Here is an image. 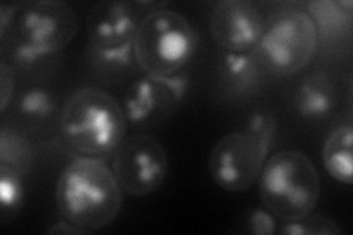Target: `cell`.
<instances>
[{
	"label": "cell",
	"instance_id": "obj_1",
	"mask_svg": "<svg viewBox=\"0 0 353 235\" xmlns=\"http://www.w3.org/2000/svg\"><path fill=\"white\" fill-rule=\"evenodd\" d=\"M57 206L63 221L81 234L110 225L123 206V188L103 162L75 158L66 165L57 184Z\"/></svg>",
	"mask_w": 353,
	"mask_h": 235
},
{
	"label": "cell",
	"instance_id": "obj_2",
	"mask_svg": "<svg viewBox=\"0 0 353 235\" xmlns=\"http://www.w3.org/2000/svg\"><path fill=\"white\" fill-rule=\"evenodd\" d=\"M58 125L63 144L77 158L105 162L125 139L128 122L114 96L84 87L66 100Z\"/></svg>",
	"mask_w": 353,
	"mask_h": 235
},
{
	"label": "cell",
	"instance_id": "obj_3",
	"mask_svg": "<svg viewBox=\"0 0 353 235\" xmlns=\"http://www.w3.org/2000/svg\"><path fill=\"white\" fill-rule=\"evenodd\" d=\"M258 181L262 205L284 222L312 214L321 196L316 167L299 150L275 153L265 162Z\"/></svg>",
	"mask_w": 353,
	"mask_h": 235
},
{
	"label": "cell",
	"instance_id": "obj_4",
	"mask_svg": "<svg viewBox=\"0 0 353 235\" xmlns=\"http://www.w3.org/2000/svg\"><path fill=\"white\" fill-rule=\"evenodd\" d=\"M196 46L190 22L175 10L161 8L143 15L132 41V56L146 75L170 78L190 62Z\"/></svg>",
	"mask_w": 353,
	"mask_h": 235
},
{
	"label": "cell",
	"instance_id": "obj_5",
	"mask_svg": "<svg viewBox=\"0 0 353 235\" xmlns=\"http://www.w3.org/2000/svg\"><path fill=\"white\" fill-rule=\"evenodd\" d=\"M14 22L12 56L18 65L63 50L79 32L74 9L59 0L22 3Z\"/></svg>",
	"mask_w": 353,
	"mask_h": 235
},
{
	"label": "cell",
	"instance_id": "obj_6",
	"mask_svg": "<svg viewBox=\"0 0 353 235\" xmlns=\"http://www.w3.org/2000/svg\"><path fill=\"white\" fill-rule=\"evenodd\" d=\"M318 30L302 9H289L275 17L263 30L255 50L256 61L272 75L290 76L312 61L318 46Z\"/></svg>",
	"mask_w": 353,
	"mask_h": 235
},
{
	"label": "cell",
	"instance_id": "obj_7",
	"mask_svg": "<svg viewBox=\"0 0 353 235\" xmlns=\"http://www.w3.org/2000/svg\"><path fill=\"white\" fill-rule=\"evenodd\" d=\"M141 8L130 2L94 3L85 18V28L93 59L106 66L130 65L132 41L141 21Z\"/></svg>",
	"mask_w": 353,
	"mask_h": 235
},
{
	"label": "cell",
	"instance_id": "obj_8",
	"mask_svg": "<svg viewBox=\"0 0 353 235\" xmlns=\"http://www.w3.org/2000/svg\"><path fill=\"white\" fill-rule=\"evenodd\" d=\"M118 184L130 196H148L162 185L168 174L163 145L149 134H134L118 145L112 159Z\"/></svg>",
	"mask_w": 353,
	"mask_h": 235
},
{
	"label": "cell",
	"instance_id": "obj_9",
	"mask_svg": "<svg viewBox=\"0 0 353 235\" xmlns=\"http://www.w3.org/2000/svg\"><path fill=\"white\" fill-rule=\"evenodd\" d=\"M270 149L248 132H231L216 141L209 154V174L215 184L230 193L255 185Z\"/></svg>",
	"mask_w": 353,
	"mask_h": 235
},
{
	"label": "cell",
	"instance_id": "obj_10",
	"mask_svg": "<svg viewBox=\"0 0 353 235\" xmlns=\"http://www.w3.org/2000/svg\"><path fill=\"white\" fill-rule=\"evenodd\" d=\"M263 30L261 10L245 0L218 2L209 17L211 36L225 53H255Z\"/></svg>",
	"mask_w": 353,
	"mask_h": 235
},
{
	"label": "cell",
	"instance_id": "obj_11",
	"mask_svg": "<svg viewBox=\"0 0 353 235\" xmlns=\"http://www.w3.org/2000/svg\"><path fill=\"white\" fill-rule=\"evenodd\" d=\"M184 76L146 75L132 83L124 94L123 109L132 127L158 125L167 119L185 92Z\"/></svg>",
	"mask_w": 353,
	"mask_h": 235
},
{
	"label": "cell",
	"instance_id": "obj_12",
	"mask_svg": "<svg viewBox=\"0 0 353 235\" xmlns=\"http://www.w3.org/2000/svg\"><path fill=\"white\" fill-rule=\"evenodd\" d=\"M352 125L336 128L327 137L323 147L325 171L341 184H352Z\"/></svg>",
	"mask_w": 353,
	"mask_h": 235
},
{
	"label": "cell",
	"instance_id": "obj_13",
	"mask_svg": "<svg viewBox=\"0 0 353 235\" xmlns=\"http://www.w3.org/2000/svg\"><path fill=\"white\" fill-rule=\"evenodd\" d=\"M334 108L333 84L323 74L307 76L296 94V109L303 118L319 119Z\"/></svg>",
	"mask_w": 353,
	"mask_h": 235
},
{
	"label": "cell",
	"instance_id": "obj_14",
	"mask_svg": "<svg viewBox=\"0 0 353 235\" xmlns=\"http://www.w3.org/2000/svg\"><path fill=\"white\" fill-rule=\"evenodd\" d=\"M218 72L221 83L228 92L246 93L258 83L259 62L253 53H224L219 58Z\"/></svg>",
	"mask_w": 353,
	"mask_h": 235
},
{
	"label": "cell",
	"instance_id": "obj_15",
	"mask_svg": "<svg viewBox=\"0 0 353 235\" xmlns=\"http://www.w3.org/2000/svg\"><path fill=\"white\" fill-rule=\"evenodd\" d=\"M24 188H22V174L6 165H0V205L2 225L12 222L22 206Z\"/></svg>",
	"mask_w": 353,
	"mask_h": 235
},
{
	"label": "cell",
	"instance_id": "obj_16",
	"mask_svg": "<svg viewBox=\"0 0 353 235\" xmlns=\"http://www.w3.org/2000/svg\"><path fill=\"white\" fill-rule=\"evenodd\" d=\"M309 17L315 22L318 34H330L350 22V2H312L307 3Z\"/></svg>",
	"mask_w": 353,
	"mask_h": 235
},
{
	"label": "cell",
	"instance_id": "obj_17",
	"mask_svg": "<svg viewBox=\"0 0 353 235\" xmlns=\"http://www.w3.org/2000/svg\"><path fill=\"white\" fill-rule=\"evenodd\" d=\"M30 159L31 149L28 143L19 134L3 128L2 137H0V161H2V165L14 167L22 174V171L28 166Z\"/></svg>",
	"mask_w": 353,
	"mask_h": 235
},
{
	"label": "cell",
	"instance_id": "obj_18",
	"mask_svg": "<svg viewBox=\"0 0 353 235\" xmlns=\"http://www.w3.org/2000/svg\"><path fill=\"white\" fill-rule=\"evenodd\" d=\"M19 114L28 119L43 121L50 118L57 110V100L44 88L34 87L22 93L18 102Z\"/></svg>",
	"mask_w": 353,
	"mask_h": 235
},
{
	"label": "cell",
	"instance_id": "obj_19",
	"mask_svg": "<svg viewBox=\"0 0 353 235\" xmlns=\"http://www.w3.org/2000/svg\"><path fill=\"white\" fill-rule=\"evenodd\" d=\"M279 232L284 235H339L343 231L333 219L309 214L299 219L285 221Z\"/></svg>",
	"mask_w": 353,
	"mask_h": 235
},
{
	"label": "cell",
	"instance_id": "obj_20",
	"mask_svg": "<svg viewBox=\"0 0 353 235\" xmlns=\"http://www.w3.org/2000/svg\"><path fill=\"white\" fill-rule=\"evenodd\" d=\"M246 127L248 134L262 141L268 149L271 147L275 139V132H277V121H275L274 114L268 110H258L249 116Z\"/></svg>",
	"mask_w": 353,
	"mask_h": 235
},
{
	"label": "cell",
	"instance_id": "obj_21",
	"mask_svg": "<svg viewBox=\"0 0 353 235\" xmlns=\"http://www.w3.org/2000/svg\"><path fill=\"white\" fill-rule=\"evenodd\" d=\"M248 231L256 235H272L277 232L275 216L267 209H253L248 215Z\"/></svg>",
	"mask_w": 353,
	"mask_h": 235
},
{
	"label": "cell",
	"instance_id": "obj_22",
	"mask_svg": "<svg viewBox=\"0 0 353 235\" xmlns=\"http://www.w3.org/2000/svg\"><path fill=\"white\" fill-rule=\"evenodd\" d=\"M15 92V74L12 66H9L6 62L0 63V110L5 112L10 99H12Z\"/></svg>",
	"mask_w": 353,
	"mask_h": 235
},
{
	"label": "cell",
	"instance_id": "obj_23",
	"mask_svg": "<svg viewBox=\"0 0 353 235\" xmlns=\"http://www.w3.org/2000/svg\"><path fill=\"white\" fill-rule=\"evenodd\" d=\"M48 232L49 234H74V235L81 234L79 229H77L75 227H72L71 223H68L66 221H62L59 223H54V225Z\"/></svg>",
	"mask_w": 353,
	"mask_h": 235
}]
</instances>
